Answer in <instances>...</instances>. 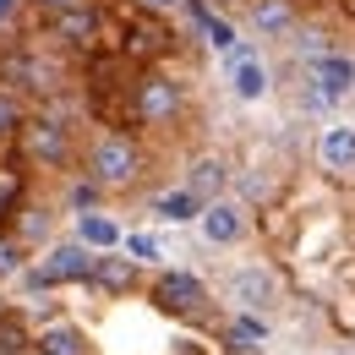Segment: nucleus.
<instances>
[{
    "instance_id": "nucleus-18",
    "label": "nucleus",
    "mask_w": 355,
    "mask_h": 355,
    "mask_svg": "<svg viewBox=\"0 0 355 355\" xmlns=\"http://www.w3.org/2000/svg\"><path fill=\"white\" fill-rule=\"evenodd\" d=\"M268 339V322L257 317V311H235V328H230V345L235 350H263Z\"/></svg>"
},
{
    "instance_id": "nucleus-7",
    "label": "nucleus",
    "mask_w": 355,
    "mask_h": 355,
    "mask_svg": "<svg viewBox=\"0 0 355 355\" xmlns=\"http://www.w3.org/2000/svg\"><path fill=\"white\" fill-rule=\"evenodd\" d=\"M153 301L164 311H202L208 306V284L197 279V273H186V268H159V279H153Z\"/></svg>"
},
{
    "instance_id": "nucleus-16",
    "label": "nucleus",
    "mask_w": 355,
    "mask_h": 355,
    "mask_svg": "<svg viewBox=\"0 0 355 355\" xmlns=\"http://www.w3.org/2000/svg\"><path fill=\"white\" fill-rule=\"evenodd\" d=\"M153 214H159L164 224H191L197 214H202V197H197V191H186V186L159 191V197H153Z\"/></svg>"
},
{
    "instance_id": "nucleus-3",
    "label": "nucleus",
    "mask_w": 355,
    "mask_h": 355,
    "mask_svg": "<svg viewBox=\"0 0 355 355\" xmlns=\"http://www.w3.org/2000/svg\"><path fill=\"white\" fill-rule=\"evenodd\" d=\"M22 153L44 170H71V126L55 121V115H28L22 121Z\"/></svg>"
},
{
    "instance_id": "nucleus-8",
    "label": "nucleus",
    "mask_w": 355,
    "mask_h": 355,
    "mask_svg": "<svg viewBox=\"0 0 355 355\" xmlns=\"http://www.w3.org/2000/svg\"><path fill=\"white\" fill-rule=\"evenodd\" d=\"M224 71H230V93L241 104L268 98V66H263V55H257V44H235L224 55Z\"/></svg>"
},
{
    "instance_id": "nucleus-22",
    "label": "nucleus",
    "mask_w": 355,
    "mask_h": 355,
    "mask_svg": "<svg viewBox=\"0 0 355 355\" xmlns=\"http://www.w3.org/2000/svg\"><path fill=\"white\" fill-rule=\"evenodd\" d=\"M98 197H104V191H98V186H93L88 175H83V180H77V186H71V208H83V214H88V208H93V202H98Z\"/></svg>"
},
{
    "instance_id": "nucleus-1",
    "label": "nucleus",
    "mask_w": 355,
    "mask_h": 355,
    "mask_svg": "<svg viewBox=\"0 0 355 355\" xmlns=\"http://www.w3.org/2000/svg\"><path fill=\"white\" fill-rule=\"evenodd\" d=\"M83 175L98 186V191H126L142 175V148H137L126 132H98L83 153Z\"/></svg>"
},
{
    "instance_id": "nucleus-19",
    "label": "nucleus",
    "mask_w": 355,
    "mask_h": 355,
    "mask_svg": "<svg viewBox=\"0 0 355 355\" xmlns=\"http://www.w3.org/2000/svg\"><path fill=\"white\" fill-rule=\"evenodd\" d=\"M121 246H126V257H132V263H159V257H164V246H159V241H153L148 230H137V235H126Z\"/></svg>"
},
{
    "instance_id": "nucleus-2",
    "label": "nucleus",
    "mask_w": 355,
    "mask_h": 355,
    "mask_svg": "<svg viewBox=\"0 0 355 355\" xmlns=\"http://www.w3.org/2000/svg\"><path fill=\"white\" fill-rule=\"evenodd\" d=\"M219 295L235 311H273L284 290H279V273L268 263H241V268H230L219 279Z\"/></svg>"
},
{
    "instance_id": "nucleus-11",
    "label": "nucleus",
    "mask_w": 355,
    "mask_h": 355,
    "mask_svg": "<svg viewBox=\"0 0 355 355\" xmlns=\"http://www.w3.org/2000/svg\"><path fill=\"white\" fill-rule=\"evenodd\" d=\"M88 284L104 290V295H126V290H137V263L132 257H115V252H93Z\"/></svg>"
},
{
    "instance_id": "nucleus-13",
    "label": "nucleus",
    "mask_w": 355,
    "mask_h": 355,
    "mask_svg": "<svg viewBox=\"0 0 355 355\" xmlns=\"http://www.w3.org/2000/svg\"><path fill=\"white\" fill-rule=\"evenodd\" d=\"M55 39H66V44H77V49H88L93 39H98V11H93V0L88 6H71V11H55Z\"/></svg>"
},
{
    "instance_id": "nucleus-23",
    "label": "nucleus",
    "mask_w": 355,
    "mask_h": 355,
    "mask_svg": "<svg viewBox=\"0 0 355 355\" xmlns=\"http://www.w3.org/2000/svg\"><path fill=\"white\" fill-rule=\"evenodd\" d=\"M142 11H153V17H164V11H175V6H186V0H137Z\"/></svg>"
},
{
    "instance_id": "nucleus-9",
    "label": "nucleus",
    "mask_w": 355,
    "mask_h": 355,
    "mask_svg": "<svg viewBox=\"0 0 355 355\" xmlns=\"http://www.w3.org/2000/svg\"><path fill=\"white\" fill-rule=\"evenodd\" d=\"M311 71V88H317V98H345V93H355V60L350 55H339V49H311L306 60Z\"/></svg>"
},
{
    "instance_id": "nucleus-5",
    "label": "nucleus",
    "mask_w": 355,
    "mask_h": 355,
    "mask_svg": "<svg viewBox=\"0 0 355 355\" xmlns=\"http://www.w3.org/2000/svg\"><path fill=\"white\" fill-rule=\"evenodd\" d=\"M180 110H186V88H180L175 77L148 71V77L137 83V115H142L148 126H170V121H180Z\"/></svg>"
},
{
    "instance_id": "nucleus-15",
    "label": "nucleus",
    "mask_w": 355,
    "mask_h": 355,
    "mask_svg": "<svg viewBox=\"0 0 355 355\" xmlns=\"http://www.w3.org/2000/svg\"><path fill=\"white\" fill-rule=\"evenodd\" d=\"M224 186H230V170H224V159H214V153H202V159L186 170V191H197L202 202L224 197Z\"/></svg>"
},
{
    "instance_id": "nucleus-4",
    "label": "nucleus",
    "mask_w": 355,
    "mask_h": 355,
    "mask_svg": "<svg viewBox=\"0 0 355 355\" xmlns=\"http://www.w3.org/2000/svg\"><path fill=\"white\" fill-rule=\"evenodd\" d=\"M88 268H93V246H83V241H60V246H49L44 257L33 263V273H28V290L88 284Z\"/></svg>"
},
{
    "instance_id": "nucleus-21",
    "label": "nucleus",
    "mask_w": 355,
    "mask_h": 355,
    "mask_svg": "<svg viewBox=\"0 0 355 355\" xmlns=\"http://www.w3.org/2000/svg\"><path fill=\"white\" fill-rule=\"evenodd\" d=\"M22 121H28L22 104L11 98V88H0V137H17V132H22Z\"/></svg>"
},
{
    "instance_id": "nucleus-17",
    "label": "nucleus",
    "mask_w": 355,
    "mask_h": 355,
    "mask_svg": "<svg viewBox=\"0 0 355 355\" xmlns=\"http://www.w3.org/2000/svg\"><path fill=\"white\" fill-rule=\"evenodd\" d=\"M33 345H39V355H93L88 339H83V328H71V322H55V328H44Z\"/></svg>"
},
{
    "instance_id": "nucleus-10",
    "label": "nucleus",
    "mask_w": 355,
    "mask_h": 355,
    "mask_svg": "<svg viewBox=\"0 0 355 355\" xmlns=\"http://www.w3.org/2000/svg\"><path fill=\"white\" fill-rule=\"evenodd\" d=\"M317 164L328 175H350L355 170V126H345V121L322 126V137H317Z\"/></svg>"
},
{
    "instance_id": "nucleus-12",
    "label": "nucleus",
    "mask_w": 355,
    "mask_h": 355,
    "mask_svg": "<svg viewBox=\"0 0 355 355\" xmlns=\"http://www.w3.org/2000/svg\"><path fill=\"white\" fill-rule=\"evenodd\" d=\"M295 17H301L295 0H252V6H246V22H252L263 39H284V33L295 28Z\"/></svg>"
},
{
    "instance_id": "nucleus-20",
    "label": "nucleus",
    "mask_w": 355,
    "mask_h": 355,
    "mask_svg": "<svg viewBox=\"0 0 355 355\" xmlns=\"http://www.w3.org/2000/svg\"><path fill=\"white\" fill-rule=\"evenodd\" d=\"M22 257H28V241H22V235H0V279H6V273H17Z\"/></svg>"
},
{
    "instance_id": "nucleus-24",
    "label": "nucleus",
    "mask_w": 355,
    "mask_h": 355,
    "mask_svg": "<svg viewBox=\"0 0 355 355\" xmlns=\"http://www.w3.org/2000/svg\"><path fill=\"white\" fill-rule=\"evenodd\" d=\"M39 6H49V11H71V6H88V0H39Z\"/></svg>"
},
{
    "instance_id": "nucleus-25",
    "label": "nucleus",
    "mask_w": 355,
    "mask_h": 355,
    "mask_svg": "<svg viewBox=\"0 0 355 355\" xmlns=\"http://www.w3.org/2000/svg\"><path fill=\"white\" fill-rule=\"evenodd\" d=\"M11 11H17V0H0V22H6V17H11Z\"/></svg>"
},
{
    "instance_id": "nucleus-6",
    "label": "nucleus",
    "mask_w": 355,
    "mask_h": 355,
    "mask_svg": "<svg viewBox=\"0 0 355 355\" xmlns=\"http://www.w3.org/2000/svg\"><path fill=\"white\" fill-rule=\"evenodd\" d=\"M197 224H202V241H208V246L230 252V246H241V241H246L252 214H246V202H235V197H214V202H202Z\"/></svg>"
},
{
    "instance_id": "nucleus-14",
    "label": "nucleus",
    "mask_w": 355,
    "mask_h": 355,
    "mask_svg": "<svg viewBox=\"0 0 355 355\" xmlns=\"http://www.w3.org/2000/svg\"><path fill=\"white\" fill-rule=\"evenodd\" d=\"M77 241H83V246H93V252H115V246L126 241V230L110 219V214L88 208V214H77Z\"/></svg>"
},
{
    "instance_id": "nucleus-26",
    "label": "nucleus",
    "mask_w": 355,
    "mask_h": 355,
    "mask_svg": "<svg viewBox=\"0 0 355 355\" xmlns=\"http://www.w3.org/2000/svg\"><path fill=\"white\" fill-rule=\"evenodd\" d=\"M219 6H252V0H219Z\"/></svg>"
}]
</instances>
